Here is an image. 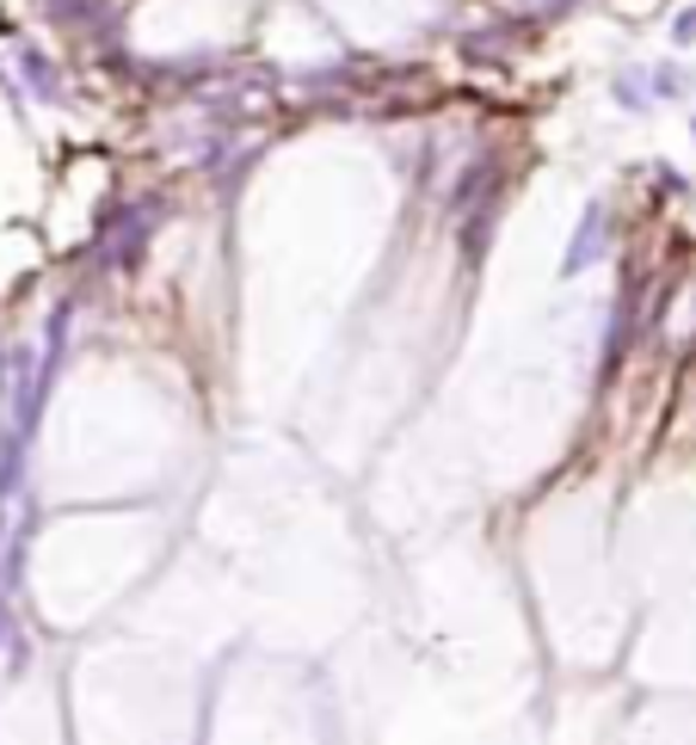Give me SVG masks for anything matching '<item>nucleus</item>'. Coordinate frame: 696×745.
<instances>
[]
</instances>
